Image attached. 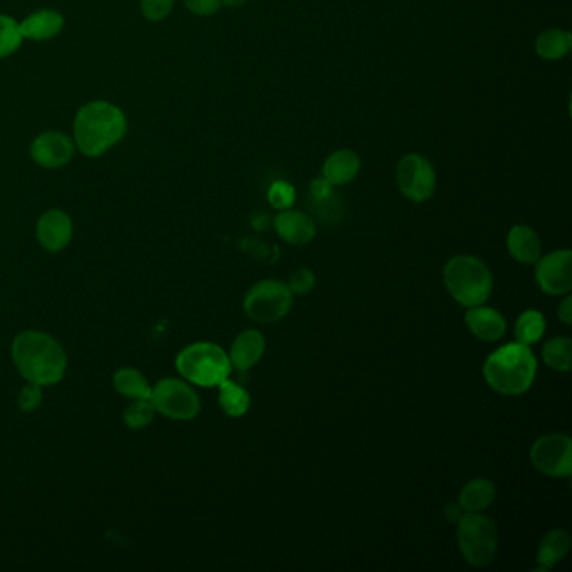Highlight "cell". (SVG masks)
<instances>
[{
	"instance_id": "1",
	"label": "cell",
	"mask_w": 572,
	"mask_h": 572,
	"mask_svg": "<svg viewBox=\"0 0 572 572\" xmlns=\"http://www.w3.org/2000/svg\"><path fill=\"white\" fill-rule=\"evenodd\" d=\"M11 354L17 371L29 383L56 385L66 375V353L63 346L49 334L24 331L14 339Z\"/></svg>"
},
{
	"instance_id": "2",
	"label": "cell",
	"mask_w": 572,
	"mask_h": 572,
	"mask_svg": "<svg viewBox=\"0 0 572 572\" xmlns=\"http://www.w3.org/2000/svg\"><path fill=\"white\" fill-rule=\"evenodd\" d=\"M126 116L108 101L84 104L74 118V145L89 158H96L118 145L126 135Z\"/></svg>"
},
{
	"instance_id": "3",
	"label": "cell",
	"mask_w": 572,
	"mask_h": 572,
	"mask_svg": "<svg viewBox=\"0 0 572 572\" xmlns=\"http://www.w3.org/2000/svg\"><path fill=\"white\" fill-rule=\"evenodd\" d=\"M537 359L526 344L510 343L490 354L484 364V378L502 395L526 393L536 380Z\"/></svg>"
},
{
	"instance_id": "4",
	"label": "cell",
	"mask_w": 572,
	"mask_h": 572,
	"mask_svg": "<svg viewBox=\"0 0 572 572\" xmlns=\"http://www.w3.org/2000/svg\"><path fill=\"white\" fill-rule=\"evenodd\" d=\"M443 281L450 296L463 307L482 306L489 301L494 287L489 267L472 255H457L448 260Z\"/></svg>"
},
{
	"instance_id": "5",
	"label": "cell",
	"mask_w": 572,
	"mask_h": 572,
	"mask_svg": "<svg viewBox=\"0 0 572 572\" xmlns=\"http://www.w3.org/2000/svg\"><path fill=\"white\" fill-rule=\"evenodd\" d=\"M177 370L193 385L212 388L227 380L232 371L229 354L214 343H193L177 356Z\"/></svg>"
},
{
	"instance_id": "6",
	"label": "cell",
	"mask_w": 572,
	"mask_h": 572,
	"mask_svg": "<svg viewBox=\"0 0 572 572\" xmlns=\"http://www.w3.org/2000/svg\"><path fill=\"white\" fill-rule=\"evenodd\" d=\"M457 524L458 547L463 559L470 566H489L499 547V534L494 520L480 512H465Z\"/></svg>"
},
{
	"instance_id": "7",
	"label": "cell",
	"mask_w": 572,
	"mask_h": 572,
	"mask_svg": "<svg viewBox=\"0 0 572 572\" xmlns=\"http://www.w3.org/2000/svg\"><path fill=\"white\" fill-rule=\"evenodd\" d=\"M292 296L294 294L284 282H257L245 296V314L255 323H277L291 311Z\"/></svg>"
},
{
	"instance_id": "8",
	"label": "cell",
	"mask_w": 572,
	"mask_h": 572,
	"mask_svg": "<svg viewBox=\"0 0 572 572\" xmlns=\"http://www.w3.org/2000/svg\"><path fill=\"white\" fill-rule=\"evenodd\" d=\"M150 400L158 413L172 420H192L202 408L197 391L175 378L158 381L155 388H151Z\"/></svg>"
},
{
	"instance_id": "9",
	"label": "cell",
	"mask_w": 572,
	"mask_h": 572,
	"mask_svg": "<svg viewBox=\"0 0 572 572\" xmlns=\"http://www.w3.org/2000/svg\"><path fill=\"white\" fill-rule=\"evenodd\" d=\"M396 183L411 202H427L437 188V175L432 163L422 155H406L396 167Z\"/></svg>"
},
{
	"instance_id": "10",
	"label": "cell",
	"mask_w": 572,
	"mask_h": 572,
	"mask_svg": "<svg viewBox=\"0 0 572 572\" xmlns=\"http://www.w3.org/2000/svg\"><path fill=\"white\" fill-rule=\"evenodd\" d=\"M531 462L547 477H569L572 474L571 438L564 433L544 435L532 445Z\"/></svg>"
},
{
	"instance_id": "11",
	"label": "cell",
	"mask_w": 572,
	"mask_h": 572,
	"mask_svg": "<svg viewBox=\"0 0 572 572\" xmlns=\"http://www.w3.org/2000/svg\"><path fill=\"white\" fill-rule=\"evenodd\" d=\"M536 281L544 294L567 296L572 289L571 250H556L537 260Z\"/></svg>"
},
{
	"instance_id": "12",
	"label": "cell",
	"mask_w": 572,
	"mask_h": 572,
	"mask_svg": "<svg viewBox=\"0 0 572 572\" xmlns=\"http://www.w3.org/2000/svg\"><path fill=\"white\" fill-rule=\"evenodd\" d=\"M74 151H76L74 140L61 131L41 133L31 145L32 160L39 167L49 170L66 167L73 160Z\"/></svg>"
},
{
	"instance_id": "13",
	"label": "cell",
	"mask_w": 572,
	"mask_h": 572,
	"mask_svg": "<svg viewBox=\"0 0 572 572\" xmlns=\"http://www.w3.org/2000/svg\"><path fill=\"white\" fill-rule=\"evenodd\" d=\"M37 240L49 252H61L73 239V220L63 210H47L37 220Z\"/></svg>"
},
{
	"instance_id": "14",
	"label": "cell",
	"mask_w": 572,
	"mask_h": 572,
	"mask_svg": "<svg viewBox=\"0 0 572 572\" xmlns=\"http://www.w3.org/2000/svg\"><path fill=\"white\" fill-rule=\"evenodd\" d=\"M266 353V338L257 329H245L230 348V363L239 371H247L259 363Z\"/></svg>"
},
{
	"instance_id": "15",
	"label": "cell",
	"mask_w": 572,
	"mask_h": 572,
	"mask_svg": "<svg viewBox=\"0 0 572 572\" xmlns=\"http://www.w3.org/2000/svg\"><path fill=\"white\" fill-rule=\"evenodd\" d=\"M277 234L284 242L292 245H304L311 242L316 235V224L309 215L297 212V210H282L274 220Z\"/></svg>"
},
{
	"instance_id": "16",
	"label": "cell",
	"mask_w": 572,
	"mask_h": 572,
	"mask_svg": "<svg viewBox=\"0 0 572 572\" xmlns=\"http://www.w3.org/2000/svg\"><path fill=\"white\" fill-rule=\"evenodd\" d=\"M465 323H467L468 329L472 331L475 338L489 341V343L499 341L504 336L505 329H507L504 316L499 311L492 309V307H468Z\"/></svg>"
},
{
	"instance_id": "17",
	"label": "cell",
	"mask_w": 572,
	"mask_h": 572,
	"mask_svg": "<svg viewBox=\"0 0 572 572\" xmlns=\"http://www.w3.org/2000/svg\"><path fill=\"white\" fill-rule=\"evenodd\" d=\"M22 37L31 41H49L63 31L64 17L58 11L41 9L32 12L31 16L19 22Z\"/></svg>"
},
{
	"instance_id": "18",
	"label": "cell",
	"mask_w": 572,
	"mask_h": 572,
	"mask_svg": "<svg viewBox=\"0 0 572 572\" xmlns=\"http://www.w3.org/2000/svg\"><path fill=\"white\" fill-rule=\"evenodd\" d=\"M507 247L520 264H536L541 259L542 244L536 230L527 225H515L507 237Z\"/></svg>"
},
{
	"instance_id": "19",
	"label": "cell",
	"mask_w": 572,
	"mask_h": 572,
	"mask_svg": "<svg viewBox=\"0 0 572 572\" xmlns=\"http://www.w3.org/2000/svg\"><path fill=\"white\" fill-rule=\"evenodd\" d=\"M361 160L351 150H338L324 163L323 175L331 185H344L359 173Z\"/></svg>"
},
{
	"instance_id": "20",
	"label": "cell",
	"mask_w": 572,
	"mask_h": 572,
	"mask_svg": "<svg viewBox=\"0 0 572 572\" xmlns=\"http://www.w3.org/2000/svg\"><path fill=\"white\" fill-rule=\"evenodd\" d=\"M571 547V537L564 529H552L544 539H542L539 552H537V564L539 571H549L567 556Z\"/></svg>"
},
{
	"instance_id": "21",
	"label": "cell",
	"mask_w": 572,
	"mask_h": 572,
	"mask_svg": "<svg viewBox=\"0 0 572 572\" xmlns=\"http://www.w3.org/2000/svg\"><path fill=\"white\" fill-rule=\"evenodd\" d=\"M497 489L495 485L487 479L470 480L462 492L458 495V505L465 512H482L489 509L495 500Z\"/></svg>"
},
{
	"instance_id": "22",
	"label": "cell",
	"mask_w": 572,
	"mask_h": 572,
	"mask_svg": "<svg viewBox=\"0 0 572 572\" xmlns=\"http://www.w3.org/2000/svg\"><path fill=\"white\" fill-rule=\"evenodd\" d=\"M572 36L569 31H561V29H549L542 32L537 37L536 51L542 59L549 61H557L566 56L571 51Z\"/></svg>"
},
{
	"instance_id": "23",
	"label": "cell",
	"mask_w": 572,
	"mask_h": 572,
	"mask_svg": "<svg viewBox=\"0 0 572 572\" xmlns=\"http://www.w3.org/2000/svg\"><path fill=\"white\" fill-rule=\"evenodd\" d=\"M219 401L222 410L232 418H240L249 411L250 395L249 391L237 385L234 381H222L219 385Z\"/></svg>"
},
{
	"instance_id": "24",
	"label": "cell",
	"mask_w": 572,
	"mask_h": 572,
	"mask_svg": "<svg viewBox=\"0 0 572 572\" xmlns=\"http://www.w3.org/2000/svg\"><path fill=\"white\" fill-rule=\"evenodd\" d=\"M113 385L120 395L131 398V400L150 398L151 395L150 383L135 368H121V370L116 371Z\"/></svg>"
},
{
	"instance_id": "25",
	"label": "cell",
	"mask_w": 572,
	"mask_h": 572,
	"mask_svg": "<svg viewBox=\"0 0 572 572\" xmlns=\"http://www.w3.org/2000/svg\"><path fill=\"white\" fill-rule=\"evenodd\" d=\"M544 331H546V318L542 316V312L536 311V309L522 312L517 323H515L517 343L526 344V346L541 341Z\"/></svg>"
},
{
	"instance_id": "26",
	"label": "cell",
	"mask_w": 572,
	"mask_h": 572,
	"mask_svg": "<svg viewBox=\"0 0 572 572\" xmlns=\"http://www.w3.org/2000/svg\"><path fill=\"white\" fill-rule=\"evenodd\" d=\"M544 363L554 371L567 373L572 366V341L569 338H554L542 348Z\"/></svg>"
},
{
	"instance_id": "27",
	"label": "cell",
	"mask_w": 572,
	"mask_h": 572,
	"mask_svg": "<svg viewBox=\"0 0 572 572\" xmlns=\"http://www.w3.org/2000/svg\"><path fill=\"white\" fill-rule=\"evenodd\" d=\"M22 37L19 22L0 14V59L9 58L21 47Z\"/></svg>"
},
{
	"instance_id": "28",
	"label": "cell",
	"mask_w": 572,
	"mask_h": 572,
	"mask_svg": "<svg viewBox=\"0 0 572 572\" xmlns=\"http://www.w3.org/2000/svg\"><path fill=\"white\" fill-rule=\"evenodd\" d=\"M156 410L150 398H141V400H133L125 411V422L128 427L133 430H141L148 427L153 422Z\"/></svg>"
},
{
	"instance_id": "29",
	"label": "cell",
	"mask_w": 572,
	"mask_h": 572,
	"mask_svg": "<svg viewBox=\"0 0 572 572\" xmlns=\"http://www.w3.org/2000/svg\"><path fill=\"white\" fill-rule=\"evenodd\" d=\"M269 202L277 210H287L292 207V203L296 202V190L291 183H272V187L269 188Z\"/></svg>"
},
{
	"instance_id": "30",
	"label": "cell",
	"mask_w": 572,
	"mask_h": 572,
	"mask_svg": "<svg viewBox=\"0 0 572 572\" xmlns=\"http://www.w3.org/2000/svg\"><path fill=\"white\" fill-rule=\"evenodd\" d=\"M141 14L148 21H163L170 16L175 6V0H140Z\"/></svg>"
},
{
	"instance_id": "31",
	"label": "cell",
	"mask_w": 572,
	"mask_h": 572,
	"mask_svg": "<svg viewBox=\"0 0 572 572\" xmlns=\"http://www.w3.org/2000/svg\"><path fill=\"white\" fill-rule=\"evenodd\" d=\"M314 286H316V276L309 269H299V271L294 272L289 279V284H287L292 294H299V296L311 292Z\"/></svg>"
},
{
	"instance_id": "32",
	"label": "cell",
	"mask_w": 572,
	"mask_h": 572,
	"mask_svg": "<svg viewBox=\"0 0 572 572\" xmlns=\"http://www.w3.org/2000/svg\"><path fill=\"white\" fill-rule=\"evenodd\" d=\"M42 401V386L36 385V383H29V385L22 388L21 393H19V406L21 410L34 411L37 406L41 405Z\"/></svg>"
},
{
	"instance_id": "33",
	"label": "cell",
	"mask_w": 572,
	"mask_h": 572,
	"mask_svg": "<svg viewBox=\"0 0 572 572\" xmlns=\"http://www.w3.org/2000/svg\"><path fill=\"white\" fill-rule=\"evenodd\" d=\"M185 7L188 11L195 14V16H214L215 12H219L220 0H183Z\"/></svg>"
},
{
	"instance_id": "34",
	"label": "cell",
	"mask_w": 572,
	"mask_h": 572,
	"mask_svg": "<svg viewBox=\"0 0 572 572\" xmlns=\"http://www.w3.org/2000/svg\"><path fill=\"white\" fill-rule=\"evenodd\" d=\"M331 183L326 180V178H319V180H314L311 185L312 197L316 200H326V198L331 197Z\"/></svg>"
},
{
	"instance_id": "35",
	"label": "cell",
	"mask_w": 572,
	"mask_h": 572,
	"mask_svg": "<svg viewBox=\"0 0 572 572\" xmlns=\"http://www.w3.org/2000/svg\"><path fill=\"white\" fill-rule=\"evenodd\" d=\"M559 319H561L562 323L566 324V326H571L572 324V297L567 296L564 301H562L561 306H559Z\"/></svg>"
},
{
	"instance_id": "36",
	"label": "cell",
	"mask_w": 572,
	"mask_h": 572,
	"mask_svg": "<svg viewBox=\"0 0 572 572\" xmlns=\"http://www.w3.org/2000/svg\"><path fill=\"white\" fill-rule=\"evenodd\" d=\"M463 514H465V510L458 504L447 505V509H445V515H447V519L450 522H458V520L462 519Z\"/></svg>"
},
{
	"instance_id": "37",
	"label": "cell",
	"mask_w": 572,
	"mask_h": 572,
	"mask_svg": "<svg viewBox=\"0 0 572 572\" xmlns=\"http://www.w3.org/2000/svg\"><path fill=\"white\" fill-rule=\"evenodd\" d=\"M247 0H220V4L225 7H230V9H235V7L244 6Z\"/></svg>"
}]
</instances>
